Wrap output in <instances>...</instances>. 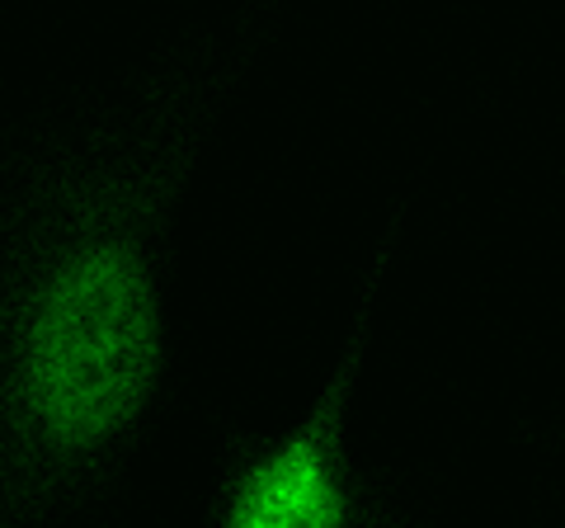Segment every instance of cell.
<instances>
[{"mask_svg":"<svg viewBox=\"0 0 565 528\" xmlns=\"http://www.w3.org/2000/svg\"><path fill=\"white\" fill-rule=\"evenodd\" d=\"M349 363L330 392L278 448L255 457L232 490L222 528H344L349 496L340 482V406Z\"/></svg>","mask_w":565,"mask_h":528,"instance_id":"7a4b0ae2","label":"cell"},{"mask_svg":"<svg viewBox=\"0 0 565 528\" xmlns=\"http://www.w3.org/2000/svg\"><path fill=\"white\" fill-rule=\"evenodd\" d=\"M161 373V303L122 232L71 241L14 340V415L47 457H90L137 420Z\"/></svg>","mask_w":565,"mask_h":528,"instance_id":"6da1fadb","label":"cell"}]
</instances>
